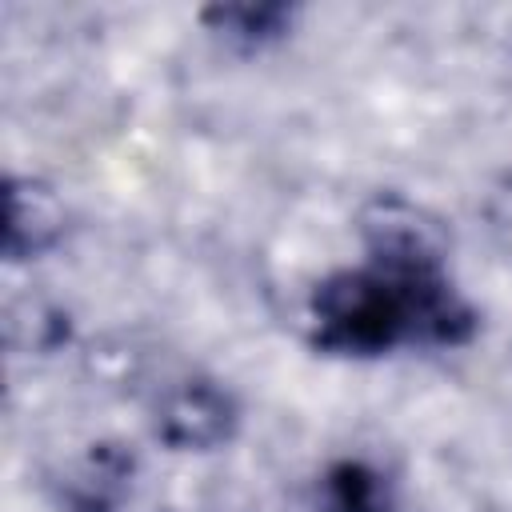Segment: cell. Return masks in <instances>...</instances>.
I'll return each mask as SVG.
<instances>
[{
  "instance_id": "cell-1",
  "label": "cell",
  "mask_w": 512,
  "mask_h": 512,
  "mask_svg": "<svg viewBox=\"0 0 512 512\" xmlns=\"http://www.w3.org/2000/svg\"><path fill=\"white\" fill-rule=\"evenodd\" d=\"M480 312L448 272L356 264L328 272L308 296V344L324 356H388L396 348H464Z\"/></svg>"
},
{
  "instance_id": "cell-2",
  "label": "cell",
  "mask_w": 512,
  "mask_h": 512,
  "mask_svg": "<svg viewBox=\"0 0 512 512\" xmlns=\"http://www.w3.org/2000/svg\"><path fill=\"white\" fill-rule=\"evenodd\" d=\"M356 236L368 264L396 272H448V228L404 192H376L356 212Z\"/></svg>"
},
{
  "instance_id": "cell-3",
  "label": "cell",
  "mask_w": 512,
  "mask_h": 512,
  "mask_svg": "<svg viewBox=\"0 0 512 512\" xmlns=\"http://www.w3.org/2000/svg\"><path fill=\"white\" fill-rule=\"evenodd\" d=\"M240 420L244 412L236 392L204 372L164 384L148 408L152 440L168 452H216L236 440Z\"/></svg>"
},
{
  "instance_id": "cell-4",
  "label": "cell",
  "mask_w": 512,
  "mask_h": 512,
  "mask_svg": "<svg viewBox=\"0 0 512 512\" xmlns=\"http://www.w3.org/2000/svg\"><path fill=\"white\" fill-rule=\"evenodd\" d=\"M68 204L44 176L12 172L4 180V260L28 264L48 256L68 236Z\"/></svg>"
},
{
  "instance_id": "cell-5",
  "label": "cell",
  "mask_w": 512,
  "mask_h": 512,
  "mask_svg": "<svg viewBox=\"0 0 512 512\" xmlns=\"http://www.w3.org/2000/svg\"><path fill=\"white\" fill-rule=\"evenodd\" d=\"M132 480H136L132 444L100 440L60 480V504L64 512H120L124 500H132Z\"/></svg>"
},
{
  "instance_id": "cell-6",
  "label": "cell",
  "mask_w": 512,
  "mask_h": 512,
  "mask_svg": "<svg viewBox=\"0 0 512 512\" xmlns=\"http://www.w3.org/2000/svg\"><path fill=\"white\" fill-rule=\"evenodd\" d=\"M308 512H400L396 480L368 456H340L316 476Z\"/></svg>"
},
{
  "instance_id": "cell-7",
  "label": "cell",
  "mask_w": 512,
  "mask_h": 512,
  "mask_svg": "<svg viewBox=\"0 0 512 512\" xmlns=\"http://www.w3.org/2000/svg\"><path fill=\"white\" fill-rule=\"evenodd\" d=\"M204 32L224 40L236 52H260L280 44L296 28V4L284 0H236V4H212L200 12Z\"/></svg>"
}]
</instances>
